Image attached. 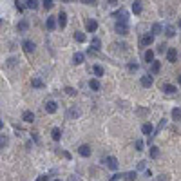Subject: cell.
Returning a JSON list of instances; mask_svg holds the SVG:
<instances>
[{
	"instance_id": "1",
	"label": "cell",
	"mask_w": 181,
	"mask_h": 181,
	"mask_svg": "<svg viewBox=\"0 0 181 181\" xmlns=\"http://www.w3.org/2000/svg\"><path fill=\"white\" fill-rule=\"evenodd\" d=\"M114 31L118 33V34H129V25H127V22H123V20H116V24H114Z\"/></svg>"
},
{
	"instance_id": "2",
	"label": "cell",
	"mask_w": 181,
	"mask_h": 181,
	"mask_svg": "<svg viewBox=\"0 0 181 181\" xmlns=\"http://www.w3.org/2000/svg\"><path fill=\"white\" fill-rule=\"evenodd\" d=\"M154 42V34H152V33H147V34H143V36H141V40H139V45H141V47H149L150 43Z\"/></svg>"
},
{
	"instance_id": "3",
	"label": "cell",
	"mask_w": 181,
	"mask_h": 181,
	"mask_svg": "<svg viewBox=\"0 0 181 181\" xmlns=\"http://www.w3.org/2000/svg\"><path fill=\"white\" fill-rule=\"evenodd\" d=\"M43 109H45V112L54 114V112L58 111V105H56V102H53V100H47V102H45V105H43Z\"/></svg>"
},
{
	"instance_id": "4",
	"label": "cell",
	"mask_w": 181,
	"mask_h": 181,
	"mask_svg": "<svg viewBox=\"0 0 181 181\" xmlns=\"http://www.w3.org/2000/svg\"><path fill=\"white\" fill-rule=\"evenodd\" d=\"M22 47H24V51H25L27 54L34 53V49H36L34 42H31V40H24V42H22Z\"/></svg>"
},
{
	"instance_id": "5",
	"label": "cell",
	"mask_w": 181,
	"mask_h": 181,
	"mask_svg": "<svg viewBox=\"0 0 181 181\" xmlns=\"http://www.w3.org/2000/svg\"><path fill=\"white\" fill-rule=\"evenodd\" d=\"M105 163H107V167L111 169V170H118V160L114 158V156H109V158H105Z\"/></svg>"
},
{
	"instance_id": "6",
	"label": "cell",
	"mask_w": 181,
	"mask_h": 181,
	"mask_svg": "<svg viewBox=\"0 0 181 181\" xmlns=\"http://www.w3.org/2000/svg\"><path fill=\"white\" fill-rule=\"evenodd\" d=\"M85 29L89 33H96V29H98V22H96L94 18H89V20L85 22Z\"/></svg>"
},
{
	"instance_id": "7",
	"label": "cell",
	"mask_w": 181,
	"mask_h": 181,
	"mask_svg": "<svg viewBox=\"0 0 181 181\" xmlns=\"http://www.w3.org/2000/svg\"><path fill=\"white\" fill-rule=\"evenodd\" d=\"M141 132L147 134L149 138H152V136H154V127H152V123H143V125H141Z\"/></svg>"
},
{
	"instance_id": "8",
	"label": "cell",
	"mask_w": 181,
	"mask_h": 181,
	"mask_svg": "<svg viewBox=\"0 0 181 181\" xmlns=\"http://www.w3.org/2000/svg\"><path fill=\"white\" fill-rule=\"evenodd\" d=\"M56 18H58V25H60V27L64 29L65 25H67V13H65V11H60Z\"/></svg>"
},
{
	"instance_id": "9",
	"label": "cell",
	"mask_w": 181,
	"mask_h": 181,
	"mask_svg": "<svg viewBox=\"0 0 181 181\" xmlns=\"http://www.w3.org/2000/svg\"><path fill=\"white\" fill-rule=\"evenodd\" d=\"M78 116H80V109H76V107H71V109L67 111V114H65L67 120H76Z\"/></svg>"
},
{
	"instance_id": "10",
	"label": "cell",
	"mask_w": 181,
	"mask_h": 181,
	"mask_svg": "<svg viewBox=\"0 0 181 181\" xmlns=\"http://www.w3.org/2000/svg\"><path fill=\"white\" fill-rule=\"evenodd\" d=\"M139 84H141L143 87H152V84H154V78H152L150 75H145V76H141Z\"/></svg>"
},
{
	"instance_id": "11",
	"label": "cell",
	"mask_w": 181,
	"mask_h": 181,
	"mask_svg": "<svg viewBox=\"0 0 181 181\" xmlns=\"http://www.w3.org/2000/svg\"><path fill=\"white\" fill-rule=\"evenodd\" d=\"M78 152H80V156H84V158H89L93 150H91V147H89V145H80V147H78Z\"/></svg>"
},
{
	"instance_id": "12",
	"label": "cell",
	"mask_w": 181,
	"mask_h": 181,
	"mask_svg": "<svg viewBox=\"0 0 181 181\" xmlns=\"http://www.w3.org/2000/svg\"><path fill=\"white\" fill-rule=\"evenodd\" d=\"M167 60H169L170 64H174V62L178 60V51H176L174 47H170V49L167 51Z\"/></svg>"
},
{
	"instance_id": "13",
	"label": "cell",
	"mask_w": 181,
	"mask_h": 181,
	"mask_svg": "<svg viewBox=\"0 0 181 181\" xmlns=\"http://www.w3.org/2000/svg\"><path fill=\"white\" fill-rule=\"evenodd\" d=\"M22 120H24V121H27V123H33V121H34V114H33V111H24Z\"/></svg>"
},
{
	"instance_id": "14",
	"label": "cell",
	"mask_w": 181,
	"mask_h": 181,
	"mask_svg": "<svg viewBox=\"0 0 181 181\" xmlns=\"http://www.w3.org/2000/svg\"><path fill=\"white\" fill-rule=\"evenodd\" d=\"M84 60H85V54L84 53H75V56H73V64L75 65L84 64Z\"/></svg>"
},
{
	"instance_id": "15",
	"label": "cell",
	"mask_w": 181,
	"mask_h": 181,
	"mask_svg": "<svg viewBox=\"0 0 181 181\" xmlns=\"http://www.w3.org/2000/svg\"><path fill=\"white\" fill-rule=\"evenodd\" d=\"M161 91H163V93H167V94H174L178 89H176L174 85H170V84H163V85H161Z\"/></svg>"
},
{
	"instance_id": "16",
	"label": "cell",
	"mask_w": 181,
	"mask_h": 181,
	"mask_svg": "<svg viewBox=\"0 0 181 181\" xmlns=\"http://www.w3.org/2000/svg\"><path fill=\"white\" fill-rule=\"evenodd\" d=\"M141 11H143L141 2H139V0H134V2H132V13H134V15H139Z\"/></svg>"
},
{
	"instance_id": "17",
	"label": "cell",
	"mask_w": 181,
	"mask_h": 181,
	"mask_svg": "<svg viewBox=\"0 0 181 181\" xmlns=\"http://www.w3.org/2000/svg\"><path fill=\"white\" fill-rule=\"evenodd\" d=\"M143 58H145L147 64H152V62H154V51H152V49H147L145 54H143Z\"/></svg>"
},
{
	"instance_id": "18",
	"label": "cell",
	"mask_w": 181,
	"mask_h": 181,
	"mask_svg": "<svg viewBox=\"0 0 181 181\" xmlns=\"http://www.w3.org/2000/svg\"><path fill=\"white\" fill-rule=\"evenodd\" d=\"M91 47H93V51H100V47H102V40H100L98 36H94V38L91 40Z\"/></svg>"
},
{
	"instance_id": "19",
	"label": "cell",
	"mask_w": 181,
	"mask_h": 181,
	"mask_svg": "<svg viewBox=\"0 0 181 181\" xmlns=\"http://www.w3.org/2000/svg\"><path fill=\"white\" fill-rule=\"evenodd\" d=\"M16 29H18V33H25L27 29H29L27 20H20V22H18V25H16Z\"/></svg>"
},
{
	"instance_id": "20",
	"label": "cell",
	"mask_w": 181,
	"mask_h": 181,
	"mask_svg": "<svg viewBox=\"0 0 181 181\" xmlns=\"http://www.w3.org/2000/svg\"><path fill=\"white\" fill-rule=\"evenodd\" d=\"M45 27H47L49 31H53L54 27H56V20H54L53 16H47V20H45Z\"/></svg>"
},
{
	"instance_id": "21",
	"label": "cell",
	"mask_w": 181,
	"mask_h": 181,
	"mask_svg": "<svg viewBox=\"0 0 181 181\" xmlns=\"http://www.w3.org/2000/svg\"><path fill=\"white\" fill-rule=\"evenodd\" d=\"M73 36H75V42H78V43H84V42H85V34H84L82 31H75V34H73Z\"/></svg>"
},
{
	"instance_id": "22",
	"label": "cell",
	"mask_w": 181,
	"mask_h": 181,
	"mask_svg": "<svg viewBox=\"0 0 181 181\" xmlns=\"http://www.w3.org/2000/svg\"><path fill=\"white\" fill-rule=\"evenodd\" d=\"M51 136H53L54 141H60V139H62V130H60L58 127H54L53 130H51Z\"/></svg>"
},
{
	"instance_id": "23",
	"label": "cell",
	"mask_w": 181,
	"mask_h": 181,
	"mask_svg": "<svg viewBox=\"0 0 181 181\" xmlns=\"http://www.w3.org/2000/svg\"><path fill=\"white\" fill-rule=\"evenodd\" d=\"M114 18H116V20L127 22V13H125L123 9H120V11H116V13H114Z\"/></svg>"
},
{
	"instance_id": "24",
	"label": "cell",
	"mask_w": 181,
	"mask_h": 181,
	"mask_svg": "<svg viewBox=\"0 0 181 181\" xmlns=\"http://www.w3.org/2000/svg\"><path fill=\"white\" fill-rule=\"evenodd\" d=\"M160 69H161V62H156V60H154V62L150 64V71H152V75H158Z\"/></svg>"
},
{
	"instance_id": "25",
	"label": "cell",
	"mask_w": 181,
	"mask_h": 181,
	"mask_svg": "<svg viewBox=\"0 0 181 181\" xmlns=\"http://www.w3.org/2000/svg\"><path fill=\"white\" fill-rule=\"evenodd\" d=\"M89 87H91L93 91H100V80H98V78H93V80H89Z\"/></svg>"
},
{
	"instance_id": "26",
	"label": "cell",
	"mask_w": 181,
	"mask_h": 181,
	"mask_svg": "<svg viewBox=\"0 0 181 181\" xmlns=\"http://www.w3.org/2000/svg\"><path fill=\"white\" fill-rule=\"evenodd\" d=\"M161 31H163V25H161V24H158V22H156V24H154V25H152V34H154V36H156V34H161Z\"/></svg>"
},
{
	"instance_id": "27",
	"label": "cell",
	"mask_w": 181,
	"mask_h": 181,
	"mask_svg": "<svg viewBox=\"0 0 181 181\" xmlns=\"http://www.w3.org/2000/svg\"><path fill=\"white\" fill-rule=\"evenodd\" d=\"M93 73H94V75L98 76V78L105 75V71H103V67H102V65H94V67H93Z\"/></svg>"
},
{
	"instance_id": "28",
	"label": "cell",
	"mask_w": 181,
	"mask_h": 181,
	"mask_svg": "<svg viewBox=\"0 0 181 181\" xmlns=\"http://www.w3.org/2000/svg\"><path fill=\"white\" fill-rule=\"evenodd\" d=\"M150 158H152V160H158V158H160V149L154 147V145L150 147Z\"/></svg>"
},
{
	"instance_id": "29",
	"label": "cell",
	"mask_w": 181,
	"mask_h": 181,
	"mask_svg": "<svg viewBox=\"0 0 181 181\" xmlns=\"http://www.w3.org/2000/svg\"><path fill=\"white\" fill-rule=\"evenodd\" d=\"M31 85L34 87V89H42V87H43V82L40 80V78H33V80H31Z\"/></svg>"
},
{
	"instance_id": "30",
	"label": "cell",
	"mask_w": 181,
	"mask_h": 181,
	"mask_svg": "<svg viewBox=\"0 0 181 181\" xmlns=\"http://www.w3.org/2000/svg\"><path fill=\"white\" fill-rule=\"evenodd\" d=\"M123 178L127 181H136L138 179V174H136V172H127V174H123Z\"/></svg>"
},
{
	"instance_id": "31",
	"label": "cell",
	"mask_w": 181,
	"mask_h": 181,
	"mask_svg": "<svg viewBox=\"0 0 181 181\" xmlns=\"http://www.w3.org/2000/svg\"><path fill=\"white\" fill-rule=\"evenodd\" d=\"M172 118H174L176 121H179V120H181V109H178V107H176V109H172Z\"/></svg>"
},
{
	"instance_id": "32",
	"label": "cell",
	"mask_w": 181,
	"mask_h": 181,
	"mask_svg": "<svg viewBox=\"0 0 181 181\" xmlns=\"http://www.w3.org/2000/svg\"><path fill=\"white\" fill-rule=\"evenodd\" d=\"M25 6L29 9H36L38 7V0H25Z\"/></svg>"
},
{
	"instance_id": "33",
	"label": "cell",
	"mask_w": 181,
	"mask_h": 181,
	"mask_svg": "<svg viewBox=\"0 0 181 181\" xmlns=\"http://www.w3.org/2000/svg\"><path fill=\"white\" fill-rule=\"evenodd\" d=\"M42 6H43V9L45 11H49V9H53V0H42Z\"/></svg>"
},
{
	"instance_id": "34",
	"label": "cell",
	"mask_w": 181,
	"mask_h": 181,
	"mask_svg": "<svg viewBox=\"0 0 181 181\" xmlns=\"http://www.w3.org/2000/svg\"><path fill=\"white\" fill-rule=\"evenodd\" d=\"M165 34H167V36H174V34H176L174 27H172V25H167V27H165Z\"/></svg>"
},
{
	"instance_id": "35",
	"label": "cell",
	"mask_w": 181,
	"mask_h": 181,
	"mask_svg": "<svg viewBox=\"0 0 181 181\" xmlns=\"http://www.w3.org/2000/svg\"><path fill=\"white\" fill-rule=\"evenodd\" d=\"M127 69L130 71V73H136L138 71V64H134V62H130V64L127 65Z\"/></svg>"
},
{
	"instance_id": "36",
	"label": "cell",
	"mask_w": 181,
	"mask_h": 181,
	"mask_svg": "<svg viewBox=\"0 0 181 181\" xmlns=\"http://www.w3.org/2000/svg\"><path fill=\"white\" fill-rule=\"evenodd\" d=\"M64 91H65V93H67L69 96H76V89H73V87H65Z\"/></svg>"
},
{
	"instance_id": "37",
	"label": "cell",
	"mask_w": 181,
	"mask_h": 181,
	"mask_svg": "<svg viewBox=\"0 0 181 181\" xmlns=\"http://www.w3.org/2000/svg\"><path fill=\"white\" fill-rule=\"evenodd\" d=\"M0 147H2V149L7 147V136H4V134H2V138H0Z\"/></svg>"
},
{
	"instance_id": "38",
	"label": "cell",
	"mask_w": 181,
	"mask_h": 181,
	"mask_svg": "<svg viewBox=\"0 0 181 181\" xmlns=\"http://www.w3.org/2000/svg\"><path fill=\"white\" fill-rule=\"evenodd\" d=\"M134 145H136V150H138V152L143 150V141H141V139H136V143H134Z\"/></svg>"
},
{
	"instance_id": "39",
	"label": "cell",
	"mask_w": 181,
	"mask_h": 181,
	"mask_svg": "<svg viewBox=\"0 0 181 181\" xmlns=\"http://www.w3.org/2000/svg\"><path fill=\"white\" fill-rule=\"evenodd\" d=\"M169 51V47L165 45V43H160V47H158V53H167Z\"/></svg>"
},
{
	"instance_id": "40",
	"label": "cell",
	"mask_w": 181,
	"mask_h": 181,
	"mask_svg": "<svg viewBox=\"0 0 181 181\" xmlns=\"http://www.w3.org/2000/svg\"><path fill=\"white\" fill-rule=\"evenodd\" d=\"M114 47L121 49V51H125V49H127V43H114Z\"/></svg>"
},
{
	"instance_id": "41",
	"label": "cell",
	"mask_w": 181,
	"mask_h": 181,
	"mask_svg": "<svg viewBox=\"0 0 181 181\" xmlns=\"http://www.w3.org/2000/svg\"><path fill=\"white\" fill-rule=\"evenodd\" d=\"M84 4H89V6H96L98 4V0H82Z\"/></svg>"
},
{
	"instance_id": "42",
	"label": "cell",
	"mask_w": 181,
	"mask_h": 181,
	"mask_svg": "<svg viewBox=\"0 0 181 181\" xmlns=\"http://www.w3.org/2000/svg\"><path fill=\"white\" fill-rule=\"evenodd\" d=\"M158 181H169V176L167 174H161V176H158Z\"/></svg>"
},
{
	"instance_id": "43",
	"label": "cell",
	"mask_w": 181,
	"mask_h": 181,
	"mask_svg": "<svg viewBox=\"0 0 181 181\" xmlns=\"http://www.w3.org/2000/svg\"><path fill=\"white\" fill-rule=\"evenodd\" d=\"M16 9L20 11V13H22V11H24V6H22V4H20V2H18V0H16Z\"/></svg>"
},
{
	"instance_id": "44",
	"label": "cell",
	"mask_w": 181,
	"mask_h": 181,
	"mask_svg": "<svg viewBox=\"0 0 181 181\" xmlns=\"http://www.w3.org/2000/svg\"><path fill=\"white\" fill-rule=\"evenodd\" d=\"M15 62H16L15 58H9V60H7V65H9V67H13V65H15Z\"/></svg>"
},
{
	"instance_id": "45",
	"label": "cell",
	"mask_w": 181,
	"mask_h": 181,
	"mask_svg": "<svg viewBox=\"0 0 181 181\" xmlns=\"http://www.w3.org/2000/svg\"><path fill=\"white\" fill-rule=\"evenodd\" d=\"M138 169H139V170H143V169H145V161H139V163H138Z\"/></svg>"
},
{
	"instance_id": "46",
	"label": "cell",
	"mask_w": 181,
	"mask_h": 181,
	"mask_svg": "<svg viewBox=\"0 0 181 181\" xmlns=\"http://www.w3.org/2000/svg\"><path fill=\"white\" fill-rule=\"evenodd\" d=\"M36 181H49V178H47V176H40Z\"/></svg>"
},
{
	"instance_id": "47",
	"label": "cell",
	"mask_w": 181,
	"mask_h": 181,
	"mask_svg": "<svg viewBox=\"0 0 181 181\" xmlns=\"http://www.w3.org/2000/svg\"><path fill=\"white\" fill-rule=\"evenodd\" d=\"M109 6H118V0H109Z\"/></svg>"
},
{
	"instance_id": "48",
	"label": "cell",
	"mask_w": 181,
	"mask_h": 181,
	"mask_svg": "<svg viewBox=\"0 0 181 181\" xmlns=\"http://www.w3.org/2000/svg\"><path fill=\"white\" fill-rule=\"evenodd\" d=\"M69 181H80V179H78L76 176H71V178H69Z\"/></svg>"
},
{
	"instance_id": "49",
	"label": "cell",
	"mask_w": 181,
	"mask_h": 181,
	"mask_svg": "<svg viewBox=\"0 0 181 181\" xmlns=\"http://www.w3.org/2000/svg\"><path fill=\"white\" fill-rule=\"evenodd\" d=\"M178 82H179V85H181V75H179V76H178Z\"/></svg>"
},
{
	"instance_id": "50",
	"label": "cell",
	"mask_w": 181,
	"mask_h": 181,
	"mask_svg": "<svg viewBox=\"0 0 181 181\" xmlns=\"http://www.w3.org/2000/svg\"><path fill=\"white\" fill-rule=\"evenodd\" d=\"M62 2H67V4H69V2H75V0H62Z\"/></svg>"
},
{
	"instance_id": "51",
	"label": "cell",
	"mask_w": 181,
	"mask_h": 181,
	"mask_svg": "<svg viewBox=\"0 0 181 181\" xmlns=\"http://www.w3.org/2000/svg\"><path fill=\"white\" fill-rule=\"evenodd\" d=\"M178 25H179V29H181V18H179V20H178Z\"/></svg>"
},
{
	"instance_id": "52",
	"label": "cell",
	"mask_w": 181,
	"mask_h": 181,
	"mask_svg": "<svg viewBox=\"0 0 181 181\" xmlns=\"http://www.w3.org/2000/svg\"><path fill=\"white\" fill-rule=\"evenodd\" d=\"M54 181H62V179H54Z\"/></svg>"
},
{
	"instance_id": "53",
	"label": "cell",
	"mask_w": 181,
	"mask_h": 181,
	"mask_svg": "<svg viewBox=\"0 0 181 181\" xmlns=\"http://www.w3.org/2000/svg\"><path fill=\"white\" fill-rule=\"evenodd\" d=\"M111 181H118V179H111Z\"/></svg>"
}]
</instances>
